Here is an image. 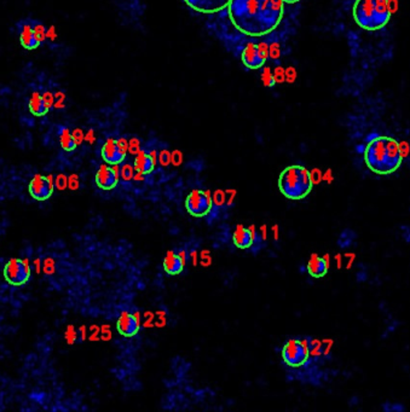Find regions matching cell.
Segmentation results:
<instances>
[{
    "label": "cell",
    "instance_id": "obj_1",
    "mask_svg": "<svg viewBox=\"0 0 410 412\" xmlns=\"http://www.w3.org/2000/svg\"><path fill=\"white\" fill-rule=\"evenodd\" d=\"M231 23L248 37H264L281 23L283 0H231L228 5Z\"/></svg>",
    "mask_w": 410,
    "mask_h": 412
},
{
    "label": "cell",
    "instance_id": "obj_2",
    "mask_svg": "<svg viewBox=\"0 0 410 412\" xmlns=\"http://www.w3.org/2000/svg\"><path fill=\"white\" fill-rule=\"evenodd\" d=\"M364 160L373 172L379 174L394 172L403 160L399 143L384 135L373 138L364 149Z\"/></svg>",
    "mask_w": 410,
    "mask_h": 412
},
{
    "label": "cell",
    "instance_id": "obj_3",
    "mask_svg": "<svg viewBox=\"0 0 410 412\" xmlns=\"http://www.w3.org/2000/svg\"><path fill=\"white\" fill-rule=\"evenodd\" d=\"M391 5L388 0H356L352 16L362 29L380 31L390 22Z\"/></svg>",
    "mask_w": 410,
    "mask_h": 412
},
{
    "label": "cell",
    "instance_id": "obj_4",
    "mask_svg": "<svg viewBox=\"0 0 410 412\" xmlns=\"http://www.w3.org/2000/svg\"><path fill=\"white\" fill-rule=\"evenodd\" d=\"M311 173L305 167L293 164L283 170L279 178V189L288 200H303L312 190Z\"/></svg>",
    "mask_w": 410,
    "mask_h": 412
},
{
    "label": "cell",
    "instance_id": "obj_5",
    "mask_svg": "<svg viewBox=\"0 0 410 412\" xmlns=\"http://www.w3.org/2000/svg\"><path fill=\"white\" fill-rule=\"evenodd\" d=\"M309 342L306 340L292 339L286 342L282 348L283 362L292 368H299V366L304 365L309 359Z\"/></svg>",
    "mask_w": 410,
    "mask_h": 412
},
{
    "label": "cell",
    "instance_id": "obj_6",
    "mask_svg": "<svg viewBox=\"0 0 410 412\" xmlns=\"http://www.w3.org/2000/svg\"><path fill=\"white\" fill-rule=\"evenodd\" d=\"M213 206V198L209 191L192 190L186 196L185 209L191 216L202 218L211 212Z\"/></svg>",
    "mask_w": 410,
    "mask_h": 412
},
{
    "label": "cell",
    "instance_id": "obj_7",
    "mask_svg": "<svg viewBox=\"0 0 410 412\" xmlns=\"http://www.w3.org/2000/svg\"><path fill=\"white\" fill-rule=\"evenodd\" d=\"M4 277L8 283L15 287L26 284L31 277V267L28 259H11L4 267Z\"/></svg>",
    "mask_w": 410,
    "mask_h": 412
},
{
    "label": "cell",
    "instance_id": "obj_8",
    "mask_svg": "<svg viewBox=\"0 0 410 412\" xmlns=\"http://www.w3.org/2000/svg\"><path fill=\"white\" fill-rule=\"evenodd\" d=\"M127 149L128 143L125 139L109 138L103 144V146H102V158H103L105 163L110 164V166H119L125 160L126 154H127Z\"/></svg>",
    "mask_w": 410,
    "mask_h": 412
},
{
    "label": "cell",
    "instance_id": "obj_9",
    "mask_svg": "<svg viewBox=\"0 0 410 412\" xmlns=\"http://www.w3.org/2000/svg\"><path fill=\"white\" fill-rule=\"evenodd\" d=\"M53 188H55V182H53V177L49 174V176L44 177L41 174H37L33 177L28 186L29 195L37 201H46L49 200L53 192Z\"/></svg>",
    "mask_w": 410,
    "mask_h": 412
},
{
    "label": "cell",
    "instance_id": "obj_10",
    "mask_svg": "<svg viewBox=\"0 0 410 412\" xmlns=\"http://www.w3.org/2000/svg\"><path fill=\"white\" fill-rule=\"evenodd\" d=\"M95 180L96 184L102 190H113L119 182V172L116 166H110L108 163L99 166Z\"/></svg>",
    "mask_w": 410,
    "mask_h": 412
},
{
    "label": "cell",
    "instance_id": "obj_11",
    "mask_svg": "<svg viewBox=\"0 0 410 412\" xmlns=\"http://www.w3.org/2000/svg\"><path fill=\"white\" fill-rule=\"evenodd\" d=\"M140 317L138 314L122 312L116 321V329L123 338H132L140 332Z\"/></svg>",
    "mask_w": 410,
    "mask_h": 412
},
{
    "label": "cell",
    "instance_id": "obj_12",
    "mask_svg": "<svg viewBox=\"0 0 410 412\" xmlns=\"http://www.w3.org/2000/svg\"><path fill=\"white\" fill-rule=\"evenodd\" d=\"M194 11L201 14H215L228 8L231 0H184Z\"/></svg>",
    "mask_w": 410,
    "mask_h": 412
},
{
    "label": "cell",
    "instance_id": "obj_13",
    "mask_svg": "<svg viewBox=\"0 0 410 412\" xmlns=\"http://www.w3.org/2000/svg\"><path fill=\"white\" fill-rule=\"evenodd\" d=\"M241 59H242V63L245 64V67L252 69V70L260 69L264 65L265 61H266V58H264L260 51H259L258 44L254 43H248L243 47Z\"/></svg>",
    "mask_w": 410,
    "mask_h": 412
},
{
    "label": "cell",
    "instance_id": "obj_14",
    "mask_svg": "<svg viewBox=\"0 0 410 412\" xmlns=\"http://www.w3.org/2000/svg\"><path fill=\"white\" fill-rule=\"evenodd\" d=\"M255 238H257V233H255L254 227L251 226L247 228L242 225H239L235 228L233 234V242L234 244L239 249H248L254 244Z\"/></svg>",
    "mask_w": 410,
    "mask_h": 412
},
{
    "label": "cell",
    "instance_id": "obj_15",
    "mask_svg": "<svg viewBox=\"0 0 410 412\" xmlns=\"http://www.w3.org/2000/svg\"><path fill=\"white\" fill-rule=\"evenodd\" d=\"M307 272L310 276L315 278H321L327 275L328 269H329V257L324 255L323 258L318 257L317 254H312L307 263Z\"/></svg>",
    "mask_w": 410,
    "mask_h": 412
},
{
    "label": "cell",
    "instance_id": "obj_16",
    "mask_svg": "<svg viewBox=\"0 0 410 412\" xmlns=\"http://www.w3.org/2000/svg\"><path fill=\"white\" fill-rule=\"evenodd\" d=\"M33 25V21H25L20 25V43L26 50H34L40 46V44L35 40Z\"/></svg>",
    "mask_w": 410,
    "mask_h": 412
},
{
    "label": "cell",
    "instance_id": "obj_17",
    "mask_svg": "<svg viewBox=\"0 0 410 412\" xmlns=\"http://www.w3.org/2000/svg\"><path fill=\"white\" fill-rule=\"evenodd\" d=\"M184 263H185V260L180 257L179 253L170 251L166 254L162 266H164L165 272L167 275L177 276L182 273V271L184 270Z\"/></svg>",
    "mask_w": 410,
    "mask_h": 412
},
{
    "label": "cell",
    "instance_id": "obj_18",
    "mask_svg": "<svg viewBox=\"0 0 410 412\" xmlns=\"http://www.w3.org/2000/svg\"><path fill=\"white\" fill-rule=\"evenodd\" d=\"M155 168V158L146 151H138L134 158V171L147 176L150 174Z\"/></svg>",
    "mask_w": 410,
    "mask_h": 412
},
{
    "label": "cell",
    "instance_id": "obj_19",
    "mask_svg": "<svg viewBox=\"0 0 410 412\" xmlns=\"http://www.w3.org/2000/svg\"><path fill=\"white\" fill-rule=\"evenodd\" d=\"M28 109L31 111L32 115L34 116H44L45 114H47L46 109L44 107V102L43 97L38 91H34L31 95V98H29L28 102Z\"/></svg>",
    "mask_w": 410,
    "mask_h": 412
},
{
    "label": "cell",
    "instance_id": "obj_20",
    "mask_svg": "<svg viewBox=\"0 0 410 412\" xmlns=\"http://www.w3.org/2000/svg\"><path fill=\"white\" fill-rule=\"evenodd\" d=\"M59 144H61L62 149L65 151H73L77 148V143H75L73 134L69 131L67 127L59 128Z\"/></svg>",
    "mask_w": 410,
    "mask_h": 412
},
{
    "label": "cell",
    "instance_id": "obj_21",
    "mask_svg": "<svg viewBox=\"0 0 410 412\" xmlns=\"http://www.w3.org/2000/svg\"><path fill=\"white\" fill-rule=\"evenodd\" d=\"M33 31H34L35 40H37L39 44L41 45L45 40H46V28H45L43 23L34 22V25H33Z\"/></svg>",
    "mask_w": 410,
    "mask_h": 412
},
{
    "label": "cell",
    "instance_id": "obj_22",
    "mask_svg": "<svg viewBox=\"0 0 410 412\" xmlns=\"http://www.w3.org/2000/svg\"><path fill=\"white\" fill-rule=\"evenodd\" d=\"M261 80H263L264 85L267 87H274L276 84L275 74L271 73L270 68H264L263 73H261Z\"/></svg>",
    "mask_w": 410,
    "mask_h": 412
},
{
    "label": "cell",
    "instance_id": "obj_23",
    "mask_svg": "<svg viewBox=\"0 0 410 412\" xmlns=\"http://www.w3.org/2000/svg\"><path fill=\"white\" fill-rule=\"evenodd\" d=\"M41 97H43L45 109H46L47 113H49L51 108H52L53 104H55V95L50 91H45L43 95H41Z\"/></svg>",
    "mask_w": 410,
    "mask_h": 412
},
{
    "label": "cell",
    "instance_id": "obj_24",
    "mask_svg": "<svg viewBox=\"0 0 410 412\" xmlns=\"http://www.w3.org/2000/svg\"><path fill=\"white\" fill-rule=\"evenodd\" d=\"M64 338H65V341H67L69 345H73L74 342L77 341L78 334L77 332H75L73 325H69L67 327V330H65V334H64Z\"/></svg>",
    "mask_w": 410,
    "mask_h": 412
},
{
    "label": "cell",
    "instance_id": "obj_25",
    "mask_svg": "<svg viewBox=\"0 0 410 412\" xmlns=\"http://www.w3.org/2000/svg\"><path fill=\"white\" fill-rule=\"evenodd\" d=\"M43 270L46 275H52V273L55 272V261L51 258L45 259L43 264Z\"/></svg>",
    "mask_w": 410,
    "mask_h": 412
},
{
    "label": "cell",
    "instance_id": "obj_26",
    "mask_svg": "<svg viewBox=\"0 0 410 412\" xmlns=\"http://www.w3.org/2000/svg\"><path fill=\"white\" fill-rule=\"evenodd\" d=\"M65 105V96L64 93L62 92H56L55 95V104H53V107H55V109H63Z\"/></svg>",
    "mask_w": 410,
    "mask_h": 412
},
{
    "label": "cell",
    "instance_id": "obj_27",
    "mask_svg": "<svg viewBox=\"0 0 410 412\" xmlns=\"http://www.w3.org/2000/svg\"><path fill=\"white\" fill-rule=\"evenodd\" d=\"M67 186H68V178H67V177L63 176V174H59V176H57L56 188L58 189V190H64Z\"/></svg>",
    "mask_w": 410,
    "mask_h": 412
},
{
    "label": "cell",
    "instance_id": "obj_28",
    "mask_svg": "<svg viewBox=\"0 0 410 412\" xmlns=\"http://www.w3.org/2000/svg\"><path fill=\"white\" fill-rule=\"evenodd\" d=\"M120 174H121V177L125 180H129L133 177V168L129 166V164H125V166L121 168Z\"/></svg>",
    "mask_w": 410,
    "mask_h": 412
},
{
    "label": "cell",
    "instance_id": "obj_29",
    "mask_svg": "<svg viewBox=\"0 0 410 412\" xmlns=\"http://www.w3.org/2000/svg\"><path fill=\"white\" fill-rule=\"evenodd\" d=\"M72 134H73V138H74L75 143H77V145H80V144L83 143V140L85 139V135H84L83 131H81L80 128L74 129V131L72 132Z\"/></svg>",
    "mask_w": 410,
    "mask_h": 412
},
{
    "label": "cell",
    "instance_id": "obj_30",
    "mask_svg": "<svg viewBox=\"0 0 410 412\" xmlns=\"http://www.w3.org/2000/svg\"><path fill=\"white\" fill-rule=\"evenodd\" d=\"M68 186L72 189V190H77L79 188V178L75 174H72L68 178Z\"/></svg>",
    "mask_w": 410,
    "mask_h": 412
},
{
    "label": "cell",
    "instance_id": "obj_31",
    "mask_svg": "<svg viewBox=\"0 0 410 412\" xmlns=\"http://www.w3.org/2000/svg\"><path fill=\"white\" fill-rule=\"evenodd\" d=\"M46 39L50 41H55L57 39V33L56 28L53 26H50L49 28L46 29Z\"/></svg>",
    "mask_w": 410,
    "mask_h": 412
},
{
    "label": "cell",
    "instance_id": "obj_32",
    "mask_svg": "<svg viewBox=\"0 0 410 412\" xmlns=\"http://www.w3.org/2000/svg\"><path fill=\"white\" fill-rule=\"evenodd\" d=\"M171 158H172V156L168 154L167 151L161 152V155H160V162H161V164H164V166H167V164L170 163Z\"/></svg>",
    "mask_w": 410,
    "mask_h": 412
},
{
    "label": "cell",
    "instance_id": "obj_33",
    "mask_svg": "<svg viewBox=\"0 0 410 412\" xmlns=\"http://www.w3.org/2000/svg\"><path fill=\"white\" fill-rule=\"evenodd\" d=\"M322 178H323V177H322V174H321V172H319L318 170L312 171V173H311V179H312L313 184H318V183L322 180Z\"/></svg>",
    "mask_w": 410,
    "mask_h": 412
},
{
    "label": "cell",
    "instance_id": "obj_34",
    "mask_svg": "<svg viewBox=\"0 0 410 412\" xmlns=\"http://www.w3.org/2000/svg\"><path fill=\"white\" fill-rule=\"evenodd\" d=\"M224 200H225V195L223 194V192L218 191V192H217V194L215 195V201H216V203L222 204L223 202H224Z\"/></svg>",
    "mask_w": 410,
    "mask_h": 412
},
{
    "label": "cell",
    "instance_id": "obj_35",
    "mask_svg": "<svg viewBox=\"0 0 410 412\" xmlns=\"http://www.w3.org/2000/svg\"><path fill=\"white\" fill-rule=\"evenodd\" d=\"M85 139L87 140V142L93 143V140H95V137H93V131H90L89 133L85 135Z\"/></svg>",
    "mask_w": 410,
    "mask_h": 412
},
{
    "label": "cell",
    "instance_id": "obj_36",
    "mask_svg": "<svg viewBox=\"0 0 410 412\" xmlns=\"http://www.w3.org/2000/svg\"><path fill=\"white\" fill-rule=\"evenodd\" d=\"M323 179H324V180H327L328 183H331V180H333V176H331V172H330V171H328V172L324 174V176H323Z\"/></svg>",
    "mask_w": 410,
    "mask_h": 412
},
{
    "label": "cell",
    "instance_id": "obj_37",
    "mask_svg": "<svg viewBox=\"0 0 410 412\" xmlns=\"http://www.w3.org/2000/svg\"><path fill=\"white\" fill-rule=\"evenodd\" d=\"M34 266H35V269H37V272H38V273L40 272L41 265H40V260H39V259H37V260L34 261Z\"/></svg>",
    "mask_w": 410,
    "mask_h": 412
},
{
    "label": "cell",
    "instance_id": "obj_38",
    "mask_svg": "<svg viewBox=\"0 0 410 412\" xmlns=\"http://www.w3.org/2000/svg\"><path fill=\"white\" fill-rule=\"evenodd\" d=\"M80 332H81V339L85 340V338H86V329H85V326H81V327H80Z\"/></svg>",
    "mask_w": 410,
    "mask_h": 412
},
{
    "label": "cell",
    "instance_id": "obj_39",
    "mask_svg": "<svg viewBox=\"0 0 410 412\" xmlns=\"http://www.w3.org/2000/svg\"><path fill=\"white\" fill-rule=\"evenodd\" d=\"M336 261H337V267H341V257H340V255H336Z\"/></svg>",
    "mask_w": 410,
    "mask_h": 412
},
{
    "label": "cell",
    "instance_id": "obj_40",
    "mask_svg": "<svg viewBox=\"0 0 410 412\" xmlns=\"http://www.w3.org/2000/svg\"><path fill=\"white\" fill-rule=\"evenodd\" d=\"M298 2H300V0H283V3H288V4H295Z\"/></svg>",
    "mask_w": 410,
    "mask_h": 412
},
{
    "label": "cell",
    "instance_id": "obj_41",
    "mask_svg": "<svg viewBox=\"0 0 410 412\" xmlns=\"http://www.w3.org/2000/svg\"><path fill=\"white\" fill-rule=\"evenodd\" d=\"M274 231H275V238L277 239V237H279V228H277V226L274 227Z\"/></svg>",
    "mask_w": 410,
    "mask_h": 412
}]
</instances>
